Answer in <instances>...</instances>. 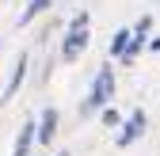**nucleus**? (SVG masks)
Listing matches in <instances>:
<instances>
[{"label": "nucleus", "instance_id": "20e7f679", "mask_svg": "<svg viewBox=\"0 0 160 156\" xmlns=\"http://www.w3.org/2000/svg\"><path fill=\"white\" fill-rule=\"evenodd\" d=\"M34 137L42 141V145H50V141L57 137V110H53V107L42 110V118H38V126H34Z\"/></svg>", "mask_w": 160, "mask_h": 156}, {"label": "nucleus", "instance_id": "39448f33", "mask_svg": "<svg viewBox=\"0 0 160 156\" xmlns=\"http://www.w3.org/2000/svg\"><path fill=\"white\" fill-rule=\"evenodd\" d=\"M31 141H34V122H23V129H19V137H15V152H12V156H27V152H31Z\"/></svg>", "mask_w": 160, "mask_h": 156}, {"label": "nucleus", "instance_id": "6e6552de", "mask_svg": "<svg viewBox=\"0 0 160 156\" xmlns=\"http://www.w3.org/2000/svg\"><path fill=\"white\" fill-rule=\"evenodd\" d=\"M126 42H130V31H118V34L111 38V57H122V50H126Z\"/></svg>", "mask_w": 160, "mask_h": 156}, {"label": "nucleus", "instance_id": "9b49d317", "mask_svg": "<svg viewBox=\"0 0 160 156\" xmlns=\"http://www.w3.org/2000/svg\"><path fill=\"white\" fill-rule=\"evenodd\" d=\"M57 156H72V152H57Z\"/></svg>", "mask_w": 160, "mask_h": 156}, {"label": "nucleus", "instance_id": "0eeeda50", "mask_svg": "<svg viewBox=\"0 0 160 156\" xmlns=\"http://www.w3.org/2000/svg\"><path fill=\"white\" fill-rule=\"evenodd\" d=\"M50 4H53V0H31V8H27L23 15H19V23H31V19H34V15H42Z\"/></svg>", "mask_w": 160, "mask_h": 156}, {"label": "nucleus", "instance_id": "7ed1b4c3", "mask_svg": "<svg viewBox=\"0 0 160 156\" xmlns=\"http://www.w3.org/2000/svg\"><path fill=\"white\" fill-rule=\"evenodd\" d=\"M141 133H145V110H133L130 114V118H126V126H122V133H118V145H133L137 137H141Z\"/></svg>", "mask_w": 160, "mask_h": 156}, {"label": "nucleus", "instance_id": "f257e3e1", "mask_svg": "<svg viewBox=\"0 0 160 156\" xmlns=\"http://www.w3.org/2000/svg\"><path fill=\"white\" fill-rule=\"evenodd\" d=\"M88 34H92V19H88V12H80L69 23V31H65V46H61L65 61H76V57L88 50Z\"/></svg>", "mask_w": 160, "mask_h": 156}, {"label": "nucleus", "instance_id": "9d476101", "mask_svg": "<svg viewBox=\"0 0 160 156\" xmlns=\"http://www.w3.org/2000/svg\"><path fill=\"white\" fill-rule=\"evenodd\" d=\"M149 46H152V50H160V38H152V42H149Z\"/></svg>", "mask_w": 160, "mask_h": 156}, {"label": "nucleus", "instance_id": "f03ea898", "mask_svg": "<svg viewBox=\"0 0 160 156\" xmlns=\"http://www.w3.org/2000/svg\"><path fill=\"white\" fill-rule=\"evenodd\" d=\"M111 95H114V72H111V65H103L99 69V76H95V84H92V95L84 99V114H92V110H103L107 103H111Z\"/></svg>", "mask_w": 160, "mask_h": 156}, {"label": "nucleus", "instance_id": "1a4fd4ad", "mask_svg": "<svg viewBox=\"0 0 160 156\" xmlns=\"http://www.w3.org/2000/svg\"><path fill=\"white\" fill-rule=\"evenodd\" d=\"M103 126H107V129L118 126V110H114V107H103Z\"/></svg>", "mask_w": 160, "mask_h": 156}, {"label": "nucleus", "instance_id": "423d86ee", "mask_svg": "<svg viewBox=\"0 0 160 156\" xmlns=\"http://www.w3.org/2000/svg\"><path fill=\"white\" fill-rule=\"evenodd\" d=\"M23 69H27V57L19 53V61H15V72H12V80H8V88H4V99H12V95H15V88L23 84Z\"/></svg>", "mask_w": 160, "mask_h": 156}]
</instances>
